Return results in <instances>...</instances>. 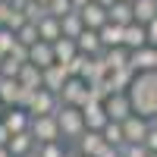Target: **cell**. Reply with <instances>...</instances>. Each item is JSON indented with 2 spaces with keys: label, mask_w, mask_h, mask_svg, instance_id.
I'll return each mask as SVG.
<instances>
[{
  "label": "cell",
  "mask_w": 157,
  "mask_h": 157,
  "mask_svg": "<svg viewBox=\"0 0 157 157\" xmlns=\"http://www.w3.org/2000/svg\"><path fill=\"white\" fill-rule=\"evenodd\" d=\"M101 135H104V141L113 145V148H123V145H126V132H123V123H120V120H107V126L101 129Z\"/></svg>",
  "instance_id": "obj_26"
},
{
  "label": "cell",
  "mask_w": 157,
  "mask_h": 157,
  "mask_svg": "<svg viewBox=\"0 0 157 157\" xmlns=\"http://www.w3.org/2000/svg\"><path fill=\"white\" fill-rule=\"evenodd\" d=\"M104 110H107L110 120H126V116H132L135 107H132V98H129V91H110L107 98H104Z\"/></svg>",
  "instance_id": "obj_4"
},
{
  "label": "cell",
  "mask_w": 157,
  "mask_h": 157,
  "mask_svg": "<svg viewBox=\"0 0 157 157\" xmlns=\"http://www.w3.org/2000/svg\"><path fill=\"white\" fill-rule=\"evenodd\" d=\"M145 148L151 154H157V123L151 120V129H148V135H145Z\"/></svg>",
  "instance_id": "obj_35"
},
{
  "label": "cell",
  "mask_w": 157,
  "mask_h": 157,
  "mask_svg": "<svg viewBox=\"0 0 157 157\" xmlns=\"http://www.w3.org/2000/svg\"><path fill=\"white\" fill-rule=\"evenodd\" d=\"M22 13H25V19H29V22H38L41 16H47V6L38 3V0H29V3L22 6Z\"/></svg>",
  "instance_id": "obj_32"
},
{
  "label": "cell",
  "mask_w": 157,
  "mask_h": 157,
  "mask_svg": "<svg viewBox=\"0 0 157 157\" xmlns=\"http://www.w3.org/2000/svg\"><path fill=\"white\" fill-rule=\"evenodd\" d=\"M29 63H35L38 69H47V66H54V44L50 41H35L29 47Z\"/></svg>",
  "instance_id": "obj_12"
},
{
  "label": "cell",
  "mask_w": 157,
  "mask_h": 157,
  "mask_svg": "<svg viewBox=\"0 0 157 157\" xmlns=\"http://www.w3.org/2000/svg\"><path fill=\"white\" fill-rule=\"evenodd\" d=\"M29 110L32 116H44V113H57L60 110V94L57 91H50V88H38L35 94H32V101H29Z\"/></svg>",
  "instance_id": "obj_5"
},
{
  "label": "cell",
  "mask_w": 157,
  "mask_h": 157,
  "mask_svg": "<svg viewBox=\"0 0 157 157\" xmlns=\"http://www.w3.org/2000/svg\"><path fill=\"white\" fill-rule=\"evenodd\" d=\"M88 101V82L82 75H69L66 85L60 88V104H75V107H82Z\"/></svg>",
  "instance_id": "obj_6"
},
{
  "label": "cell",
  "mask_w": 157,
  "mask_h": 157,
  "mask_svg": "<svg viewBox=\"0 0 157 157\" xmlns=\"http://www.w3.org/2000/svg\"><path fill=\"white\" fill-rule=\"evenodd\" d=\"M94 3H101V6H110V3H113V0H94Z\"/></svg>",
  "instance_id": "obj_45"
},
{
  "label": "cell",
  "mask_w": 157,
  "mask_h": 157,
  "mask_svg": "<svg viewBox=\"0 0 157 157\" xmlns=\"http://www.w3.org/2000/svg\"><path fill=\"white\" fill-rule=\"evenodd\" d=\"M101 157H123V151H120V148H113V145H107Z\"/></svg>",
  "instance_id": "obj_40"
},
{
  "label": "cell",
  "mask_w": 157,
  "mask_h": 157,
  "mask_svg": "<svg viewBox=\"0 0 157 157\" xmlns=\"http://www.w3.org/2000/svg\"><path fill=\"white\" fill-rule=\"evenodd\" d=\"M145 29H148V44H151V47H157V16L145 25Z\"/></svg>",
  "instance_id": "obj_38"
},
{
  "label": "cell",
  "mask_w": 157,
  "mask_h": 157,
  "mask_svg": "<svg viewBox=\"0 0 157 157\" xmlns=\"http://www.w3.org/2000/svg\"><path fill=\"white\" fill-rule=\"evenodd\" d=\"M16 41H19V44H25V47H32L35 41H41V38H38V25H35V22H25L22 29L16 32Z\"/></svg>",
  "instance_id": "obj_29"
},
{
  "label": "cell",
  "mask_w": 157,
  "mask_h": 157,
  "mask_svg": "<svg viewBox=\"0 0 157 157\" xmlns=\"http://www.w3.org/2000/svg\"><path fill=\"white\" fill-rule=\"evenodd\" d=\"M82 13V22H85V29H101L104 22H107V6H101L94 3V0H88V3L78 10Z\"/></svg>",
  "instance_id": "obj_15"
},
{
  "label": "cell",
  "mask_w": 157,
  "mask_h": 157,
  "mask_svg": "<svg viewBox=\"0 0 157 157\" xmlns=\"http://www.w3.org/2000/svg\"><path fill=\"white\" fill-rule=\"evenodd\" d=\"M120 151H123V157H148V148L141 141H126Z\"/></svg>",
  "instance_id": "obj_34"
},
{
  "label": "cell",
  "mask_w": 157,
  "mask_h": 157,
  "mask_svg": "<svg viewBox=\"0 0 157 157\" xmlns=\"http://www.w3.org/2000/svg\"><path fill=\"white\" fill-rule=\"evenodd\" d=\"M0 75H3V69H0Z\"/></svg>",
  "instance_id": "obj_50"
},
{
  "label": "cell",
  "mask_w": 157,
  "mask_h": 157,
  "mask_svg": "<svg viewBox=\"0 0 157 157\" xmlns=\"http://www.w3.org/2000/svg\"><path fill=\"white\" fill-rule=\"evenodd\" d=\"M3 113H6V104H3V101H0V120H3Z\"/></svg>",
  "instance_id": "obj_44"
},
{
  "label": "cell",
  "mask_w": 157,
  "mask_h": 157,
  "mask_svg": "<svg viewBox=\"0 0 157 157\" xmlns=\"http://www.w3.org/2000/svg\"><path fill=\"white\" fill-rule=\"evenodd\" d=\"M132 10H135V22H145L148 25L157 16V0H135Z\"/></svg>",
  "instance_id": "obj_28"
},
{
  "label": "cell",
  "mask_w": 157,
  "mask_h": 157,
  "mask_svg": "<svg viewBox=\"0 0 157 157\" xmlns=\"http://www.w3.org/2000/svg\"><path fill=\"white\" fill-rule=\"evenodd\" d=\"M44 6H47V13H50V16H57V19H63L66 13H72V10H75L69 0H47Z\"/></svg>",
  "instance_id": "obj_31"
},
{
  "label": "cell",
  "mask_w": 157,
  "mask_h": 157,
  "mask_svg": "<svg viewBox=\"0 0 157 157\" xmlns=\"http://www.w3.org/2000/svg\"><path fill=\"white\" fill-rule=\"evenodd\" d=\"M38 3H47V0H38Z\"/></svg>",
  "instance_id": "obj_48"
},
{
  "label": "cell",
  "mask_w": 157,
  "mask_h": 157,
  "mask_svg": "<svg viewBox=\"0 0 157 157\" xmlns=\"http://www.w3.org/2000/svg\"><path fill=\"white\" fill-rule=\"evenodd\" d=\"M126 3H135V0H126Z\"/></svg>",
  "instance_id": "obj_47"
},
{
  "label": "cell",
  "mask_w": 157,
  "mask_h": 157,
  "mask_svg": "<svg viewBox=\"0 0 157 157\" xmlns=\"http://www.w3.org/2000/svg\"><path fill=\"white\" fill-rule=\"evenodd\" d=\"M69 3H72V6H75V10H82V6H85V3H88V0H69Z\"/></svg>",
  "instance_id": "obj_41"
},
{
  "label": "cell",
  "mask_w": 157,
  "mask_h": 157,
  "mask_svg": "<svg viewBox=\"0 0 157 157\" xmlns=\"http://www.w3.org/2000/svg\"><path fill=\"white\" fill-rule=\"evenodd\" d=\"M154 60H157V47L145 44V47H135L132 54H129V66H132L135 72H151Z\"/></svg>",
  "instance_id": "obj_10"
},
{
  "label": "cell",
  "mask_w": 157,
  "mask_h": 157,
  "mask_svg": "<svg viewBox=\"0 0 157 157\" xmlns=\"http://www.w3.org/2000/svg\"><path fill=\"white\" fill-rule=\"evenodd\" d=\"M69 148H72V151H82V154H88V157H101L104 148H107V141H104V135L98 132V129H85Z\"/></svg>",
  "instance_id": "obj_7"
},
{
  "label": "cell",
  "mask_w": 157,
  "mask_h": 157,
  "mask_svg": "<svg viewBox=\"0 0 157 157\" xmlns=\"http://www.w3.org/2000/svg\"><path fill=\"white\" fill-rule=\"evenodd\" d=\"M35 25H38V38H41V41H50V44H54L57 38H63V25H60L57 16H50V13H47V16H41Z\"/></svg>",
  "instance_id": "obj_16"
},
{
  "label": "cell",
  "mask_w": 157,
  "mask_h": 157,
  "mask_svg": "<svg viewBox=\"0 0 157 157\" xmlns=\"http://www.w3.org/2000/svg\"><path fill=\"white\" fill-rule=\"evenodd\" d=\"M129 98H132L135 113L154 120V116H157V69L138 72L135 82H132V88H129Z\"/></svg>",
  "instance_id": "obj_1"
},
{
  "label": "cell",
  "mask_w": 157,
  "mask_h": 157,
  "mask_svg": "<svg viewBox=\"0 0 157 157\" xmlns=\"http://www.w3.org/2000/svg\"><path fill=\"white\" fill-rule=\"evenodd\" d=\"M35 145H38V141H35V135L32 132H16V135H13L10 138V154L13 157H32V151H35Z\"/></svg>",
  "instance_id": "obj_17"
},
{
  "label": "cell",
  "mask_w": 157,
  "mask_h": 157,
  "mask_svg": "<svg viewBox=\"0 0 157 157\" xmlns=\"http://www.w3.org/2000/svg\"><path fill=\"white\" fill-rule=\"evenodd\" d=\"M107 19L116 22V25H129V22H135V10H132V3H126V0H113L107 6Z\"/></svg>",
  "instance_id": "obj_18"
},
{
  "label": "cell",
  "mask_w": 157,
  "mask_h": 157,
  "mask_svg": "<svg viewBox=\"0 0 157 157\" xmlns=\"http://www.w3.org/2000/svg\"><path fill=\"white\" fill-rule=\"evenodd\" d=\"M148 129H151V120H148V116H141V113H132V116H126V120H123L126 141H141V145H145Z\"/></svg>",
  "instance_id": "obj_8"
},
{
  "label": "cell",
  "mask_w": 157,
  "mask_h": 157,
  "mask_svg": "<svg viewBox=\"0 0 157 157\" xmlns=\"http://www.w3.org/2000/svg\"><path fill=\"white\" fill-rule=\"evenodd\" d=\"M154 123H157V116H154Z\"/></svg>",
  "instance_id": "obj_51"
},
{
  "label": "cell",
  "mask_w": 157,
  "mask_h": 157,
  "mask_svg": "<svg viewBox=\"0 0 157 157\" xmlns=\"http://www.w3.org/2000/svg\"><path fill=\"white\" fill-rule=\"evenodd\" d=\"M3 123H6V129H10L13 135H16V132H29V126H32V113L25 110V107H6Z\"/></svg>",
  "instance_id": "obj_11"
},
{
  "label": "cell",
  "mask_w": 157,
  "mask_h": 157,
  "mask_svg": "<svg viewBox=\"0 0 157 157\" xmlns=\"http://www.w3.org/2000/svg\"><path fill=\"white\" fill-rule=\"evenodd\" d=\"M19 94H22L19 78H6V75H0V101H3L6 107H19Z\"/></svg>",
  "instance_id": "obj_20"
},
{
  "label": "cell",
  "mask_w": 157,
  "mask_h": 157,
  "mask_svg": "<svg viewBox=\"0 0 157 157\" xmlns=\"http://www.w3.org/2000/svg\"><path fill=\"white\" fill-rule=\"evenodd\" d=\"M123 44H126L129 50L145 47V44H148V29H145V22H129L126 29H123Z\"/></svg>",
  "instance_id": "obj_14"
},
{
  "label": "cell",
  "mask_w": 157,
  "mask_h": 157,
  "mask_svg": "<svg viewBox=\"0 0 157 157\" xmlns=\"http://www.w3.org/2000/svg\"><path fill=\"white\" fill-rule=\"evenodd\" d=\"M123 29L126 25H116V22H104L101 29H98V35H101V44H104V50L107 47H116V44H123Z\"/></svg>",
  "instance_id": "obj_23"
},
{
  "label": "cell",
  "mask_w": 157,
  "mask_h": 157,
  "mask_svg": "<svg viewBox=\"0 0 157 157\" xmlns=\"http://www.w3.org/2000/svg\"><path fill=\"white\" fill-rule=\"evenodd\" d=\"M148 157H157V154H151V151H148Z\"/></svg>",
  "instance_id": "obj_46"
},
{
  "label": "cell",
  "mask_w": 157,
  "mask_h": 157,
  "mask_svg": "<svg viewBox=\"0 0 157 157\" xmlns=\"http://www.w3.org/2000/svg\"><path fill=\"white\" fill-rule=\"evenodd\" d=\"M66 157H88V154H82V151H72V148H69V154H66Z\"/></svg>",
  "instance_id": "obj_43"
},
{
  "label": "cell",
  "mask_w": 157,
  "mask_h": 157,
  "mask_svg": "<svg viewBox=\"0 0 157 157\" xmlns=\"http://www.w3.org/2000/svg\"><path fill=\"white\" fill-rule=\"evenodd\" d=\"M0 157H13V154H10V148H6V145H0Z\"/></svg>",
  "instance_id": "obj_42"
},
{
  "label": "cell",
  "mask_w": 157,
  "mask_h": 157,
  "mask_svg": "<svg viewBox=\"0 0 157 157\" xmlns=\"http://www.w3.org/2000/svg\"><path fill=\"white\" fill-rule=\"evenodd\" d=\"M10 54L16 57V60H22V63H29V47H25V44H19V41L13 44V50H10Z\"/></svg>",
  "instance_id": "obj_36"
},
{
  "label": "cell",
  "mask_w": 157,
  "mask_h": 157,
  "mask_svg": "<svg viewBox=\"0 0 157 157\" xmlns=\"http://www.w3.org/2000/svg\"><path fill=\"white\" fill-rule=\"evenodd\" d=\"M69 154V145L66 141H38L32 157H66Z\"/></svg>",
  "instance_id": "obj_25"
},
{
  "label": "cell",
  "mask_w": 157,
  "mask_h": 157,
  "mask_svg": "<svg viewBox=\"0 0 157 157\" xmlns=\"http://www.w3.org/2000/svg\"><path fill=\"white\" fill-rule=\"evenodd\" d=\"M0 69H3V75H6V78H16V75H19V69H22V60H16L13 54H6V57H0Z\"/></svg>",
  "instance_id": "obj_30"
},
{
  "label": "cell",
  "mask_w": 157,
  "mask_h": 157,
  "mask_svg": "<svg viewBox=\"0 0 157 157\" xmlns=\"http://www.w3.org/2000/svg\"><path fill=\"white\" fill-rule=\"evenodd\" d=\"M129 54H132V50L126 44H116V47H107L101 57H104V63H107L110 69H123V66H129Z\"/></svg>",
  "instance_id": "obj_24"
},
{
  "label": "cell",
  "mask_w": 157,
  "mask_h": 157,
  "mask_svg": "<svg viewBox=\"0 0 157 157\" xmlns=\"http://www.w3.org/2000/svg\"><path fill=\"white\" fill-rule=\"evenodd\" d=\"M60 25H63V38H78V35H82V29H85V22H82V13H78V10L66 13V16L60 19Z\"/></svg>",
  "instance_id": "obj_27"
},
{
  "label": "cell",
  "mask_w": 157,
  "mask_h": 157,
  "mask_svg": "<svg viewBox=\"0 0 157 157\" xmlns=\"http://www.w3.org/2000/svg\"><path fill=\"white\" fill-rule=\"evenodd\" d=\"M10 16H13V3L10 0H0V25H6Z\"/></svg>",
  "instance_id": "obj_37"
},
{
  "label": "cell",
  "mask_w": 157,
  "mask_h": 157,
  "mask_svg": "<svg viewBox=\"0 0 157 157\" xmlns=\"http://www.w3.org/2000/svg\"><path fill=\"white\" fill-rule=\"evenodd\" d=\"M82 113H85V126H88V129H98V132H101V129L107 126V120H110L107 110H104V101H94V98H88V101L82 104Z\"/></svg>",
  "instance_id": "obj_9"
},
{
  "label": "cell",
  "mask_w": 157,
  "mask_h": 157,
  "mask_svg": "<svg viewBox=\"0 0 157 157\" xmlns=\"http://www.w3.org/2000/svg\"><path fill=\"white\" fill-rule=\"evenodd\" d=\"M16 78H19L22 88H44V69H38L35 63H22Z\"/></svg>",
  "instance_id": "obj_19"
},
{
  "label": "cell",
  "mask_w": 157,
  "mask_h": 157,
  "mask_svg": "<svg viewBox=\"0 0 157 157\" xmlns=\"http://www.w3.org/2000/svg\"><path fill=\"white\" fill-rule=\"evenodd\" d=\"M66 78H69V69L60 66V63H54V66L44 69V88H50V91H57V94H60V88L66 85Z\"/></svg>",
  "instance_id": "obj_22"
},
{
  "label": "cell",
  "mask_w": 157,
  "mask_h": 157,
  "mask_svg": "<svg viewBox=\"0 0 157 157\" xmlns=\"http://www.w3.org/2000/svg\"><path fill=\"white\" fill-rule=\"evenodd\" d=\"M10 138H13V132L6 129V123L0 120V145H10Z\"/></svg>",
  "instance_id": "obj_39"
},
{
  "label": "cell",
  "mask_w": 157,
  "mask_h": 157,
  "mask_svg": "<svg viewBox=\"0 0 157 157\" xmlns=\"http://www.w3.org/2000/svg\"><path fill=\"white\" fill-rule=\"evenodd\" d=\"M57 123H60V135L66 145H72V141L85 132V113L82 107H75V104H60V110H57Z\"/></svg>",
  "instance_id": "obj_2"
},
{
  "label": "cell",
  "mask_w": 157,
  "mask_h": 157,
  "mask_svg": "<svg viewBox=\"0 0 157 157\" xmlns=\"http://www.w3.org/2000/svg\"><path fill=\"white\" fill-rule=\"evenodd\" d=\"M75 44H78V50L88 54V57H101V54H104V44H101L98 29H82V35L75 38Z\"/></svg>",
  "instance_id": "obj_13"
},
{
  "label": "cell",
  "mask_w": 157,
  "mask_h": 157,
  "mask_svg": "<svg viewBox=\"0 0 157 157\" xmlns=\"http://www.w3.org/2000/svg\"><path fill=\"white\" fill-rule=\"evenodd\" d=\"M29 132L35 135V141H63V135H60V123H57V113L32 116Z\"/></svg>",
  "instance_id": "obj_3"
},
{
  "label": "cell",
  "mask_w": 157,
  "mask_h": 157,
  "mask_svg": "<svg viewBox=\"0 0 157 157\" xmlns=\"http://www.w3.org/2000/svg\"><path fill=\"white\" fill-rule=\"evenodd\" d=\"M78 54V44H75V38H57L54 41V60L60 63V66H66V63Z\"/></svg>",
  "instance_id": "obj_21"
},
{
  "label": "cell",
  "mask_w": 157,
  "mask_h": 157,
  "mask_svg": "<svg viewBox=\"0 0 157 157\" xmlns=\"http://www.w3.org/2000/svg\"><path fill=\"white\" fill-rule=\"evenodd\" d=\"M13 44H16V32L6 29V25H0V57H6L13 50Z\"/></svg>",
  "instance_id": "obj_33"
},
{
  "label": "cell",
  "mask_w": 157,
  "mask_h": 157,
  "mask_svg": "<svg viewBox=\"0 0 157 157\" xmlns=\"http://www.w3.org/2000/svg\"><path fill=\"white\" fill-rule=\"evenodd\" d=\"M154 69H157V60H154Z\"/></svg>",
  "instance_id": "obj_49"
}]
</instances>
